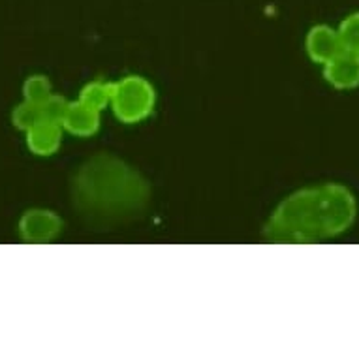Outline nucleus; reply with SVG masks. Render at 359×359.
<instances>
[{"mask_svg": "<svg viewBox=\"0 0 359 359\" xmlns=\"http://www.w3.org/2000/svg\"><path fill=\"white\" fill-rule=\"evenodd\" d=\"M72 201L88 226L111 230L145 215L151 189L132 165L111 154H96L77 170Z\"/></svg>", "mask_w": 359, "mask_h": 359, "instance_id": "obj_1", "label": "nucleus"}, {"mask_svg": "<svg viewBox=\"0 0 359 359\" xmlns=\"http://www.w3.org/2000/svg\"><path fill=\"white\" fill-rule=\"evenodd\" d=\"M355 198L342 184H320L288 196L264 228L275 243H314L344 233L355 220Z\"/></svg>", "mask_w": 359, "mask_h": 359, "instance_id": "obj_2", "label": "nucleus"}, {"mask_svg": "<svg viewBox=\"0 0 359 359\" xmlns=\"http://www.w3.org/2000/svg\"><path fill=\"white\" fill-rule=\"evenodd\" d=\"M154 95L153 85L140 76H128L118 83H113L111 107L118 121L126 124L142 123L153 113Z\"/></svg>", "mask_w": 359, "mask_h": 359, "instance_id": "obj_3", "label": "nucleus"}, {"mask_svg": "<svg viewBox=\"0 0 359 359\" xmlns=\"http://www.w3.org/2000/svg\"><path fill=\"white\" fill-rule=\"evenodd\" d=\"M62 231V220L53 211L32 209L19 220V233L27 243H49Z\"/></svg>", "mask_w": 359, "mask_h": 359, "instance_id": "obj_4", "label": "nucleus"}, {"mask_svg": "<svg viewBox=\"0 0 359 359\" xmlns=\"http://www.w3.org/2000/svg\"><path fill=\"white\" fill-rule=\"evenodd\" d=\"M324 77L335 88H353L359 85V55L341 51L324 65Z\"/></svg>", "mask_w": 359, "mask_h": 359, "instance_id": "obj_5", "label": "nucleus"}, {"mask_svg": "<svg viewBox=\"0 0 359 359\" xmlns=\"http://www.w3.org/2000/svg\"><path fill=\"white\" fill-rule=\"evenodd\" d=\"M341 51H344V49H342L341 40H339V32L327 25L314 27L306 36V53L314 62L325 65L331 59H335Z\"/></svg>", "mask_w": 359, "mask_h": 359, "instance_id": "obj_6", "label": "nucleus"}, {"mask_svg": "<svg viewBox=\"0 0 359 359\" xmlns=\"http://www.w3.org/2000/svg\"><path fill=\"white\" fill-rule=\"evenodd\" d=\"M62 142V130L60 124L51 121H38L32 128L27 130V145L30 153L38 156H51L59 151Z\"/></svg>", "mask_w": 359, "mask_h": 359, "instance_id": "obj_7", "label": "nucleus"}, {"mask_svg": "<svg viewBox=\"0 0 359 359\" xmlns=\"http://www.w3.org/2000/svg\"><path fill=\"white\" fill-rule=\"evenodd\" d=\"M65 126L70 134L79 137H88L96 134V130L100 126V111H96L93 107L85 106L77 100L68 106V111L62 121Z\"/></svg>", "mask_w": 359, "mask_h": 359, "instance_id": "obj_8", "label": "nucleus"}, {"mask_svg": "<svg viewBox=\"0 0 359 359\" xmlns=\"http://www.w3.org/2000/svg\"><path fill=\"white\" fill-rule=\"evenodd\" d=\"M113 95V83L104 81H93L85 85L79 95V102L85 106L93 107L96 111H102L104 107L111 102Z\"/></svg>", "mask_w": 359, "mask_h": 359, "instance_id": "obj_9", "label": "nucleus"}, {"mask_svg": "<svg viewBox=\"0 0 359 359\" xmlns=\"http://www.w3.org/2000/svg\"><path fill=\"white\" fill-rule=\"evenodd\" d=\"M23 96L30 104L40 106L51 96V83L46 76H30L23 85Z\"/></svg>", "mask_w": 359, "mask_h": 359, "instance_id": "obj_10", "label": "nucleus"}, {"mask_svg": "<svg viewBox=\"0 0 359 359\" xmlns=\"http://www.w3.org/2000/svg\"><path fill=\"white\" fill-rule=\"evenodd\" d=\"M339 32V40L344 51L359 55V12L348 15L341 23Z\"/></svg>", "mask_w": 359, "mask_h": 359, "instance_id": "obj_11", "label": "nucleus"}, {"mask_svg": "<svg viewBox=\"0 0 359 359\" xmlns=\"http://www.w3.org/2000/svg\"><path fill=\"white\" fill-rule=\"evenodd\" d=\"M12 121L13 126H18L19 130L27 132V130L32 128L38 121H41L40 106H36V104H30V102L25 100L23 104H19V106L13 109Z\"/></svg>", "mask_w": 359, "mask_h": 359, "instance_id": "obj_12", "label": "nucleus"}, {"mask_svg": "<svg viewBox=\"0 0 359 359\" xmlns=\"http://www.w3.org/2000/svg\"><path fill=\"white\" fill-rule=\"evenodd\" d=\"M68 106L70 102L62 98V96L51 95L46 102L40 104V113L43 121H51V123H57L62 126V121H65V115L68 111Z\"/></svg>", "mask_w": 359, "mask_h": 359, "instance_id": "obj_13", "label": "nucleus"}]
</instances>
